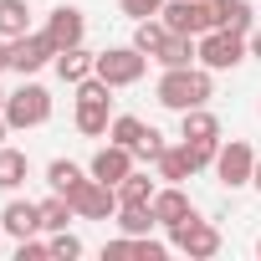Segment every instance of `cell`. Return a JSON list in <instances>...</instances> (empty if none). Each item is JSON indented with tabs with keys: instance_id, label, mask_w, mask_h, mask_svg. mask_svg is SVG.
Masks as SVG:
<instances>
[{
	"instance_id": "14",
	"label": "cell",
	"mask_w": 261,
	"mask_h": 261,
	"mask_svg": "<svg viewBox=\"0 0 261 261\" xmlns=\"http://www.w3.org/2000/svg\"><path fill=\"white\" fill-rule=\"evenodd\" d=\"M195 215V200L185 195V185H164L159 195H154V220L164 225V230H174V225H185Z\"/></svg>"
},
{
	"instance_id": "35",
	"label": "cell",
	"mask_w": 261,
	"mask_h": 261,
	"mask_svg": "<svg viewBox=\"0 0 261 261\" xmlns=\"http://www.w3.org/2000/svg\"><path fill=\"white\" fill-rule=\"evenodd\" d=\"M6 97H11V92H0V113H6Z\"/></svg>"
},
{
	"instance_id": "20",
	"label": "cell",
	"mask_w": 261,
	"mask_h": 261,
	"mask_svg": "<svg viewBox=\"0 0 261 261\" xmlns=\"http://www.w3.org/2000/svg\"><path fill=\"white\" fill-rule=\"evenodd\" d=\"M179 139H220V118L210 108H185L179 113Z\"/></svg>"
},
{
	"instance_id": "7",
	"label": "cell",
	"mask_w": 261,
	"mask_h": 261,
	"mask_svg": "<svg viewBox=\"0 0 261 261\" xmlns=\"http://www.w3.org/2000/svg\"><path fill=\"white\" fill-rule=\"evenodd\" d=\"M169 246H174V251H185L190 261H210V256H220V230H215L210 220L190 215L185 225H174V230H169Z\"/></svg>"
},
{
	"instance_id": "31",
	"label": "cell",
	"mask_w": 261,
	"mask_h": 261,
	"mask_svg": "<svg viewBox=\"0 0 261 261\" xmlns=\"http://www.w3.org/2000/svg\"><path fill=\"white\" fill-rule=\"evenodd\" d=\"M246 46H251V57L261 62V26H251V31H246Z\"/></svg>"
},
{
	"instance_id": "5",
	"label": "cell",
	"mask_w": 261,
	"mask_h": 261,
	"mask_svg": "<svg viewBox=\"0 0 261 261\" xmlns=\"http://www.w3.org/2000/svg\"><path fill=\"white\" fill-rule=\"evenodd\" d=\"M51 118V92L41 82H21L11 97H6V123L11 128H41Z\"/></svg>"
},
{
	"instance_id": "10",
	"label": "cell",
	"mask_w": 261,
	"mask_h": 261,
	"mask_svg": "<svg viewBox=\"0 0 261 261\" xmlns=\"http://www.w3.org/2000/svg\"><path fill=\"white\" fill-rule=\"evenodd\" d=\"M251 169H256V149H251L246 139H230V144H220V154H215V179H220L225 190H241V185H251Z\"/></svg>"
},
{
	"instance_id": "21",
	"label": "cell",
	"mask_w": 261,
	"mask_h": 261,
	"mask_svg": "<svg viewBox=\"0 0 261 261\" xmlns=\"http://www.w3.org/2000/svg\"><path fill=\"white\" fill-rule=\"evenodd\" d=\"M210 11H215V26L220 31H251V6L246 0H210Z\"/></svg>"
},
{
	"instance_id": "17",
	"label": "cell",
	"mask_w": 261,
	"mask_h": 261,
	"mask_svg": "<svg viewBox=\"0 0 261 261\" xmlns=\"http://www.w3.org/2000/svg\"><path fill=\"white\" fill-rule=\"evenodd\" d=\"M154 62H159V67H195V62H200V36H174V31H169V41L159 46Z\"/></svg>"
},
{
	"instance_id": "24",
	"label": "cell",
	"mask_w": 261,
	"mask_h": 261,
	"mask_svg": "<svg viewBox=\"0 0 261 261\" xmlns=\"http://www.w3.org/2000/svg\"><path fill=\"white\" fill-rule=\"evenodd\" d=\"M169 41V26H164V16H149V21H134V46L144 51V57H159V46Z\"/></svg>"
},
{
	"instance_id": "30",
	"label": "cell",
	"mask_w": 261,
	"mask_h": 261,
	"mask_svg": "<svg viewBox=\"0 0 261 261\" xmlns=\"http://www.w3.org/2000/svg\"><path fill=\"white\" fill-rule=\"evenodd\" d=\"M41 256H51V241H36V236L16 241V261H41Z\"/></svg>"
},
{
	"instance_id": "15",
	"label": "cell",
	"mask_w": 261,
	"mask_h": 261,
	"mask_svg": "<svg viewBox=\"0 0 261 261\" xmlns=\"http://www.w3.org/2000/svg\"><path fill=\"white\" fill-rule=\"evenodd\" d=\"M92 62H97V51H87V46H67V51H57V77L67 82V87H77V82H87L92 77Z\"/></svg>"
},
{
	"instance_id": "22",
	"label": "cell",
	"mask_w": 261,
	"mask_h": 261,
	"mask_svg": "<svg viewBox=\"0 0 261 261\" xmlns=\"http://www.w3.org/2000/svg\"><path fill=\"white\" fill-rule=\"evenodd\" d=\"M113 220H118L123 236H154V225H159L154 220V205H118Z\"/></svg>"
},
{
	"instance_id": "8",
	"label": "cell",
	"mask_w": 261,
	"mask_h": 261,
	"mask_svg": "<svg viewBox=\"0 0 261 261\" xmlns=\"http://www.w3.org/2000/svg\"><path fill=\"white\" fill-rule=\"evenodd\" d=\"M57 62V41L46 36V31H26V36H16L11 41V72H21V77H36L41 67H51Z\"/></svg>"
},
{
	"instance_id": "33",
	"label": "cell",
	"mask_w": 261,
	"mask_h": 261,
	"mask_svg": "<svg viewBox=\"0 0 261 261\" xmlns=\"http://www.w3.org/2000/svg\"><path fill=\"white\" fill-rule=\"evenodd\" d=\"M251 185H256V195H261V159H256V169H251Z\"/></svg>"
},
{
	"instance_id": "27",
	"label": "cell",
	"mask_w": 261,
	"mask_h": 261,
	"mask_svg": "<svg viewBox=\"0 0 261 261\" xmlns=\"http://www.w3.org/2000/svg\"><path fill=\"white\" fill-rule=\"evenodd\" d=\"M77 179H87V174H82V169H77L72 159H51V164H46V185H51L57 195H67V190H72Z\"/></svg>"
},
{
	"instance_id": "37",
	"label": "cell",
	"mask_w": 261,
	"mask_h": 261,
	"mask_svg": "<svg viewBox=\"0 0 261 261\" xmlns=\"http://www.w3.org/2000/svg\"><path fill=\"white\" fill-rule=\"evenodd\" d=\"M0 236H6V230H0Z\"/></svg>"
},
{
	"instance_id": "2",
	"label": "cell",
	"mask_w": 261,
	"mask_h": 261,
	"mask_svg": "<svg viewBox=\"0 0 261 261\" xmlns=\"http://www.w3.org/2000/svg\"><path fill=\"white\" fill-rule=\"evenodd\" d=\"M113 87L92 72L87 82H77V134H87V139H102L108 134V123H113V97H108Z\"/></svg>"
},
{
	"instance_id": "3",
	"label": "cell",
	"mask_w": 261,
	"mask_h": 261,
	"mask_svg": "<svg viewBox=\"0 0 261 261\" xmlns=\"http://www.w3.org/2000/svg\"><path fill=\"white\" fill-rule=\"evenodd\" d=\"M149 62H154V57H144L139 46H108V51H97L92 72H97L108 87H134V82H144Z\"/></svg>"
},
{
	"instance_id": "18",
	"label": "cell",
	"mask_w": 261,
	"mask_h": 261,
	"mask_svg": "<svg viewBox=\"0 0 261 261\" xmlns=\"http://www.w3.org/2000/svg\"><path fill=\"white\" fill-rule=\"evenodd\" d=\"M154 169H159V179H164V185H185V179L195 174V164H190L185 144H164V154L154 159Z\"/></svg>"
},
{
	"instance_id": "32",
	"label": "cell",
	"mask_w": 261,
	"mask_h": 261,
	"mask_svg": "<svg viewBox=\"0 0 261 261\" xmlns=\"http://www.w3.org/2000/svg\"><path fill=\"white\" fill-rule=\"evenodd\" d=\"M6 67H11V41L0 36V72H6Z\"/></svg>"
},
{
	"instance_id": "23",
	"label": "cell",
	"mask_w": 261,
	"mask_h": 261,
	"mask_svg": "<svg viewBox=\"0 0 261 261\" xmlns=\"http://www.w3.org/2000/svg\"><path fill=\"white\" fill-rule=\"evenodd\" d=\"M26 31H31V6H26V0H0V36L16 41Z\"/></svg>"
},
{
	"instance_id": "25",
	"label": "cell",
	"mask_w": 261,
	"mask_h": 261,
	"mask_svg": "<svg viewBox=\"0 0 261 261\" xmlns=\"http://www.w3.org/2000/svg\"><path fill=\"white\" fill-rule=\"evenodd\" d=\"M154 195H159V185H154L144 169H134V174L118 185V205H154Z\"/></svg>"
},
{
	"instance_id": "26",
	"label": "cell",
	"mask_w": 261,
	"mask_h": 261,
	"mask_svg": "<svg viewBox=\"0 0 261 261\" xmlns=\"http://www.w3.org/2000/svg\"><path fill=\"white\" fill-rule=\"evenodd\" d=\"M72 215H77V210H72V200H67V195H57V190H51V195L41 200V230H67V220H72Z\"/></svg>"
},
{
	"instance_id": "13",
	"label": "cell",
	"mask_w": 261,
	"mask_h": 261,
	"mask_svg": "<svg viewBox=\"0 0 261 261\" xmlns=\"http://www.w3.org/2000/svg\"><path fill=\"white\" fill-rule=\"evenodd\" d=\"M0 230L26 241L41 230V200H6V210H0Z\"/></svg>"
},
{
	"instance_id": "16",
	"label": "cell",
	"mask_w": 261,
	"mask_h": 261,
	"mask_svg": "<svg viewBox=\"0 0 261 261\" xmlns=\"http://www.w3.org/2000/svg\"><path fill=\"white\" fill-rule=\"evenodd\" d=\"M26 179H31V159H26L21 149H11V144H0V190L16 195Z\"/></svg>"
},
{
	"instance_id": "19",
	"label": "cell",
	"mask_w": 261,
	"mask_h": 261,
	"mask_svg": "<svg viewBox=\"0 0 261 261\" xmlns=\"http://www.w3.org/2000/svg\"><path fill=\"white\" fill-rule=\"evenodd\" d=\"M149 134H154V128H149L144 118H134V113H123V118H113V123H108V139H113V144H123V149H134V154L144 149V139H149Z\"/></svg>"
},
{
	"instance_id": "11",
	"label": "cell",
	"mask_w": 261,
	"mask_h": 261,
	"mask_svg": "<svg viewBox=\"0 0 261 261\" xmlns=\"http://www.w3.org/2000/svg\"><path fill=\"white\" fill-rule=\"evenodd\" d=\"M134 159H139L134 149H123V144H113V139H108V144H102V149L92 154V164H87V174L118 190V185H123L128 174H134Z\"/></svg>"
},
{
	"instance_id": "12",
	"label": "cell",
	"mask_w": 261,
	"mask_h": 261,
	"mask_svg": "<svg viewBox=\"0 0 261 261\" xmlns=\"http://www.w3.org/2000/svg\"><path fill=\"white\" fill-rule=\"evenodd\" d=\"M41 31L57 41V51H67V46H82V36H87V16H82L77 6H57V11L46 16Z\"/></svg>"
},
{
	"instance_id": "28",
	"label": "cell",
	"mask_w": 261,
	"mask_h": 261,
	"mask_svg": "<svg viewBox=\"0 0 261 261\" xmlns=\"http://www.w3.org/2000/svg\"><path fill=\"white\" fill-rule=\"evenodd\" d=\"M51 256H62V261H72V256H82V241H77L72 230H51Z\"/></svg>"
},
{
	"instance_id": "34",
	"label": "cell",
	"mask_w": 261,
	"mask_h": 261,
	"mask_svg": "<svg viewBox=\"0 0 261 261\" xmlns=\"http://www.w3.org/2000/svg\"><path fill=\"white\" fill-rule=\"evenodd\" d=\"M6 134H11V123H6V113H0V144H6Z\"/></svg>"
},
{
	"instance_id": "6",
	"label": "cell",
	"mask_w": 261,
	"mask_h": 261,
	"mask_svg": "<svg viewBox=\"0 0 261 261\" xmlns=\"http://www.w3.org/2000/svg\"><path fill=\"white\" fill-rule=\"evenodd\" d=\"M67 200H72V210L82 215V220H108V215H118V190L113 185H102V179H77L72 190H67Z\"/></svg>"
},
{
	"instance_id": "4",
	"label": "cell",
	"mask_w": 261,
	"mask_h": 261,
	"mask_svg": "<svg viewBox=\"0 0 261 261\" xmlns=\"http://www.w3.org/2000/svg\"><path fill=\"white\" fill-rule=\"evenodd\" d=\"M246 57H251V46H246L241 31H220V26H210V31L200 36V67H210V72H236Z\"/></svg>"
},
{
	"instance_id": "1",
	"label": "cell",
	"mask_w": 261,
	"mask_h": 261,
	"mask_svg": "<svg viewBox=\"0 0 261 261\" xmlns=\"http://www.w3.org/2000/svg\"><path fill=\"white\" fill-rule=\"evenodd\" d=\"M154 97L169 108V113H185V108H205L215 97V82H210V67H164Z\"/></svg>"
},
{
	"instance_id": "29",
	"label": "cell",
	"mask_w": 261,
	"mask_h": 261,
	"mask_svg": "<svg viewBox=\"0 0 261 261\" xmlns=\"http://www.w3.org/2000/svg\"><path fill=\"white\" fill-rule=\"evenodd\" d=\"M118 6H123V16L149 21V16H159V11H164V0H118Z\"/></svg>"
},
{
	"instance_id": "9",
	"label": "cell",
	"mask_w": 261,
	"mask_h": 261,
	"mask_svg": "<svg viewBox=\"0 0 261 261\" xmlns=\"http://www.w3.org/2000/svg\"><path fill=\"white\" fill-rule=\"evenodd\" d=\"M164 26L174 36H205L215 26V11H210V0H164Z\"/></svg>"
},
{
	"instance_id": "36",
	"label": "cell",
	"mask_w": 261,
	"mask_h": 261,
	"mask_svg": "<svg viewBox=\"0 0 261 261\" xmlns=\"http://www.w3.org/2000/svg\"><path fill=\"white\" fill-rule=\"evenodd\" d=\"M256 256H261V241H256Z\"/></svg>"
}]
</instances>
